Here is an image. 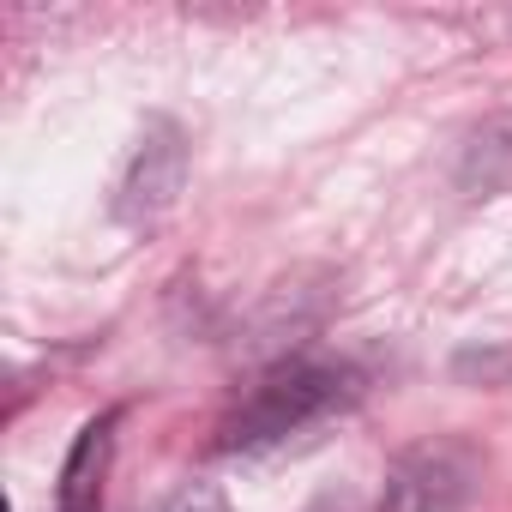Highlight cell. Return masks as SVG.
I'll return each mask as SVG.
<instances>
[{
    "label": "cell",
    "instance_id": "1",
    "mask_svg": "<svg viewBox=\"0 0 512 512\" xmlns=\"http://www.w3.org/2000/svg\"><path fill=\"white\" fill-rule=\"evenodd\" d=\"M362 398L356 368L344 362H314V356H290L272 374H260L241 404L217 422V452H266V446H290L296 434L344 416Z\"/></svg>",
    "mask_w": 512,
    "mask_h": 512
},
{
    "label": "cell",
    "instance_id": "2",
    "mask_svg": "<svg viewBox=\"0 0 512 512\" xmlns=\"http://www.w3.org/2000/svg\"><path fill=\"white\" fill-rule=\"evenodd\" d=\"M482 482V458L464 440H422L386 476L392 512H464Z\"/></svg>",
    "mask_w": 512,
    "mask_h": 512
},
{
    "label": "cell",
    "instance_id": "3",
    "mask_svg": "<svg viewBox=\"0 0 512 512\" xmlns=\"http://www.w3.org/2000/svg\"><path fill=\"white\" fill-rule=\"evenodd\" d=\"M181 187H187V139H181L175 121H151L145 139L127 157L121 187H115V217L127 229H151L175 211Z\"/></svg>",
    "mask_w": 512,
    "mask_h": 512
},
{
    "label": "cell",
    "instance_id": "4",
    "mask_svg": "<svg viewBox=\"0 0 512 512\" xmlns=\"http://www.w3.org/2000/svg\"><path fill=\"white\" fill-rule=\"evenodd\" d=\"M452 181L464 199H500L512 193V115H488L464 133Z\"/></svg>",
    "mask_w": 512,
    "mask_h": 512
},
{
    "label": "cell",
    "instance_id": "5",
    "mask_svg": "<svg viewBox=\"0 0 512 512\" xmlns=\"http://www.w3.org/2000/svg\"><path fill=\"white\" fill-rule=\"evenodd\" d=\"M109 440H115V416H97L79 428L67 464H61V488H55V512H97L103 506V476H109Z\"/></svg>",
    "mask_w": 512,
    "mask_h": 512
},
{
    "label": "cell",
    "instance_id": "6",
    "mask_svg": "<svg viewBox=\"0 0 512 512\" xmlns=\"http://www.w3.org/2000/svg\"><path fill=\"white\" fill-rule=\"evenodd\" d=\"M169 512H229V494L217 488V482H193V488H181L175 494V506Z\"/></svg>",
    "mask_w": 512,
    "mask_h": 512
}]
</instances>
